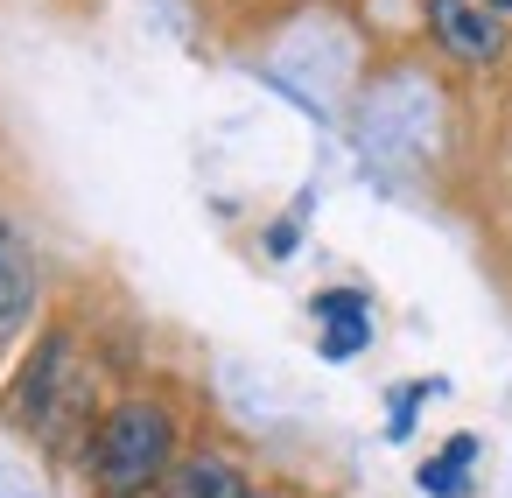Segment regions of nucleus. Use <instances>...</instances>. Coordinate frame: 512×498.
I'll return each instance as SVG.
<instances>
[{
    "instance_id": "obj_2",
    "label": "nucleus",
    "mask_w": 512,
    "mask_h": 498,
    "mask_svg": "<svg viewBox=\"0 0 512 498\" xmlns=\"http://www.w3.org/2000/svg\"><path fill=\"white\" fill-rule=\"evenodd\" d=\"M428 43H435L442 57H456V64L484 71V64H498V57H505L512 29H505V15H498V8H484V0H428Z\"/></svg>"
},
{
    "instance_id": "obj_6",
    "label": "nucleus",
    "mask_w": 512,
    "mask_h": 498,
    "mask_svg": "<svg viewBox=\"0 0 512 498\" xmlns=\"http://www.w3.org/2000/svg\"><path fill=\"white\" fill-rule=\"evenodd\" d=\"M470 463H477V442L456 435L442 456L421 463V491H428V498H463V491H470Z\"/></svg>"
},
{
    "instance_id": "obj_4",
    "label": "nucleus",
    "mask_w": 512,
    "mask_h": 498,
    "mask_svg": "<svg viewBox=\"0 0 512 498\" xmlns=\"http://www.w3.org/2000/svg\"><path fill=\"white\" fill-rule=\"evenodd\" d=\"M155 498H260V484L232 463V456H183L169 477H162V491Z\"/></svg>"
},
{
    "instance_id": "obj_5",
    "label": "nucleus",
    "mask_w": 512,
    "mask_h": 498,
    "mask_svg": "<svg viewBox=\"0 0 512 498\" xmlns=\"http://www.w3.org/2000/svg\"><path fill=\"white\" fill-rule=\"evenodd\" d=\"M29 316H36V267H29V246L0 225V337H15Z\"/></svg>"
},
{
    "instance_id": "obj_7",
    "label": "nucleus",
    "mask_w": 512,
    "mask_h": 498,
    "mask_svg": "<svg viewBox=\"0 0 512 498\" xmlns=\"http://www.w3.org/2000/svg\"><path fill=\"white\" fill-rule=\"evenodd\" d=\"M484 8H498V15H505V22H512V0H484Z\"/></svg>"
},
{
    "instance_id": "obj_1",
    "label": "nucleus",
    "mask_w": 512,
    "mask_h": 498,
    "mask_svg": "<svg viewBox=\"0 0 512 498\" xmlns=\"http://www.w3.org/2000/svg\"><path fill=\"white\" fill-rule=\"evenodd\" d=\"M99 491L106 498H148L176 470V414L162 400H120L99 421Z\"/></svg>"
},
{
    "instance_id": "obj_3",
    "label": "nucleus",
    "mask_w": 512,
    "mask_h": 498,
    "mask_svg": "<svg viewBox=\"0 0 512 498\" xmlns=\"http://www.w3.org/2000/svg\"><path fill=\"white\" fill-rule=\"evenodd\" d=\"M309 309H316V330H323V358H358L372 344V302L358 288H323Z\"/></svg>"
}]
</instances>
